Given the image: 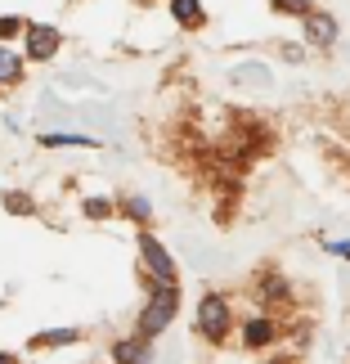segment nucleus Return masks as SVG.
I'll use <instances>...</instances> for the list:
<instances>
[{"mask_svg": "<svg viewBox=\"0 0 350 364\" xmlns=\"http://www.w3.org/2000/svg\"><path fill=\"white\" fill-rule=\"evenodd\" d=\"M180 311V288H153V297L144 301V311L135 319V338L153 342L162 328H171V319Z\"/></svg>", "mask_w": 350, "mask_h": 364, "instance_id": "f257e3e1", "label": "nucleus"}, {"mask_svg": "<svg viewBox=\"0 0 350 364\" xmlns=\"http://www.w3.org/2000/svg\"><path fill=\"white\" fill-rule=\"evenodd\" d=\"M198 333L207 342H225L234 333V306L225 292H202L198 301Z\"/></svg>", "mask_w": 350, "mask_h": 364, "instance_id": "f03ea898", "label": "nucleus"}, {"mask_svg": "<svg viewBox=\"0 0 350 364\" xmlns=\"http://www.w3.org/2000/svg\"><path fill=\"white\" fill-rule=\"evenodd\" d=\"M139 261H144V270L158 279V288H175V261L166 257V247L153 239V234H139Z\"/></svg>", "mask_w": 350, "mask_h": 364, "instance_id": "7ed1b4c3", "label": "nucleus"}, {"mask_svg": "<svg viewBox=\"0 0 350 364\" xmlns=\"http://www.w3.org/2000/svg\"><path fill=\"white\" fill-rule=\"evenodd\" d=\"M305 41L310 46H319V50H328V46H337V36H341V27H337V18H332L328 9H315V14H305Z\"/></svg>", "mask_w": 350, "mask_h": 364, "instance_id": "20e7f679", "label": "nucleus"}, {"mask_svg": "<svg viewBox=\"0 0 350 364\" xmlns=\"http://www.w3.org/2000/svg\"><path fill=\"white\" fill-rule=\"evenodd\" d=\"M278 328L270 315H251V319H243V346L247 351H261V346H270V342H278Z\"/></svg>", "mask_w": 350, "mask_h": 364, "instance_id": "39448f33", "label": "nucleus"}, {"mask_svg": "<svg viewBox=\"0 0 350 364\" xmlns=\"http://www.w3.org/2000/svg\"><path fill=\"white\" fill-rule=\"evenodd\" d=\"M59 32L54 27H27V59H36V63H45L59 54Z\"/></svg>", "mask_w": 350, "mask_h": 364, "instance_id": "423d86ee", "label": "nucleus"}, {"mask_svg": "<svg viewBox=\"0 0 350 364\" xmlns=\"http://www.w3.org/2000/svg\"><path fill=\"white\" fill-rule=\"evenodd\" d=\"M113 364H153V346L144 338H117L113 342Z\"/></svg>", "mask_w": 350, "mask_h": 364, "instance_id": "0eeeda50", "label": "nucleus"}, {"mask_svg": "<svg viewBox=\"0 0 350 364\" xmlns=\"http://www.w3.org/2000/svg\"><path fill=\"white\" fill-rule=\"evenodd\" d=\"M171 14H175V23L180 27H202V0H171Z\"/></svg>", "mask_w": 350, "mask_h": 364, "instance_id": "6e6552de", "label": "nucleus"}, {"mask_svg": "<svg viewBox=\"0 0 350 364\" xmlns=\"http://www.w3.org/2000/svg\"><path fill=\"white\" fill-rule=\"evenodd\" d=\"M23 81V59L9 46H0V86H18Z\"/></svg>", "mask_w": 350, "mask_h": 364, "instance_id": "1a4fd4ad", "label": "nucleus"}, {"mask_svg": "<svg viewBox=\"0 0 350 364\" xmlns=\"http://www.w3.org/2000/svg\"><path fill=\"white\" fill-rule=\"evenodd\" d=\"M72 342H81V328H54V333H36L32 338L36 351L40 346H72Z\"/></svg>", "mask_w": 350, "mask_h": 364, "instance_id": "9d476101", "label": "nucleus"}, {"mask_svg": "<svg viewBox=\"0 0 350 364\" xmlns=\"http://www.w3.org/2000/svg\"><path fill=\"white\" fill-rule=\"evenodd\" d=\"M256 288H261L265 301H288V279H283V274H261Z\"/></svg>", "mask_w": 350, "mask_h": 364, "instance_id": "9b49d317", "label": "nucleus"}, {"mask_svg": "<svg viewBox=\"0 0 350 364\" xmlns=\"http://www.w3.org/2000/svg\"><path fill=\"white\" fill-rule=\"evenodd\" d=\"M81 212H86L90 220H108V216H113V203H108V198H86Z\"/></svg>", "mask_w": 350, "mask_h": 364, "instance_id": "f8f14e48", "label": "nucleus"}, {"mask_svg": "<svg viewBox=\"0 0 350 364\" xmlns=\"http://www.w3.org/2000/svg\"><path fill=\"white\" fill-rule=\"evenodd\" d=\"M270 5H274L278 14H292V18H305V14H315L310 0H270Z\"/></svg>", "mask_w": 350, "mask_h": 364, "instance_id": "ddd939ff", "label": "nucleus"}, {"mask_svg": "<svg viewBox=\"0 0 350 364\" xmlns=\"http://www.w3.org/2000/svg\"><path fill=\"white\" fill-rule=\"evenodd\" d=\"M126 212H131L139 225H148L153 220V207H148V198H126Z\"/></svg>", "mask_w": 350, "mask_h": 364, "instance_id": "4468645a", "label": "nucleus"}, {"mask_svg": "<svg viewBox=\"0 0 350 364\" xmlns=\"http://www.w3.org/2000/svg\"><path fill=\"white\" fill-rule=\"evenodd\" d=\"M5 207H9V212H18V216H32V198H27V193H5Z\"/></svg>", "mask_w": 350, "mask_h": 364, "instance_id": "2eb2a0df", "label": "nucleus"}, {"mask_svg": "<svg viewBox=\"0 0 350 364\" xmlns=\"http://www.w3.org/2000/svg\"><path fill=\"white\" fill-rule=\"evenodd\" d=\"M18 32H27V23L13 18V14H5V18H0V41H13Z\"/></svg>", "mask_w": 350, "mask_h": 364, "instance_id": "dca6fc26", "label": "nucleus"}, {"mask_svg": "<svg viewBox=\"0 0 350 364\" xmlns=\"http://www.w3.org/2000/svg\"><path fill=\"white\" fill-rule=\"evenodd\" d=\"M324 247H328V252H332V257H350V239H341V243H332V239H328V243H324Z\"/></svg>", "mask_w": 350, "mask_h": 364, "instance_id": "f3484780", "label": "nucleus"}, {"mask_svg": "<svg viewBox=\"0 0 350 364\" xmlns=\"http://www.w3.org/2000/svg\"><path fill=\"white\" fill-rule=\"evenodd\" d=\"M0 364H18V360H13V355H9V351H0Z\"/></svg>", "mask_w": 350, "mask_h": 364, "instance_id": "a211bd4d", "label": "nucleus"}, {"mask_svg": "<svg viewBox=\"0 0 350 364\" xmlns=\"http://www.w3.org/2000/svg\"><path fill=\"white\" fill-rule=\"evenodd\" d=\"M270 364H292V360H270Z\"/></svg>", "mask_w": 350, "mask_h": 364, "instance_id": "6ab92c4d", "label": "nucleus"}]
</instances>
